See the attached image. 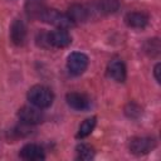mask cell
<instances>
[{
	"label": "cell",
	"instance_id": "obj_1",
	"mask_svg": "<svg viewBox=\"0 0 161 161\" xmlns=\"http://www.w3.org/2000/svg\"><path fill=\"white\" fill-rule=\"evenodd\" d=\"M28 99L38 108H48L54 99L53 92L44 86H34L28 92Z\"/></svg>",
	"mask_w": 161,
	"mask_h": 161
},
{
	"label": "cell",
	"instance_id": "obj_2",
	"mask_svg": "<svg viewBox=\"0 0 161 161\" xmlns=\"http://www.w3.org/2000/svg\"><path fill=\"white\" fill-rule=\"evenodd\" d=\"M40 19L45 23L58 26L59 29H68L74 25V23L72 21V19L68 15L62 14L54 9H44V11L40 15Z\"/></svg>",
	"mask_w": 161,
	"mask_h": 161
},
{
	"label": "cell",
	"instance_id": "obj_3",
	"mask_svg": "<svg viewBox=\"0 0 161 161\" xmlns=\"http://www.w3.org/2000/svg\"><path fill=\"white\" fill-rule=\"evenodd\" d=\"M156 147V141L151 137H133L130 141V151L137 156L146 155Z\"/></svg>",
	"mask_w": 161,
	"mask_h": 161
},
{
	"label": "cell",
	"instance_id": "obj_4",
	"mask_svg": "<svg viewBox=\"0 0 161 161\" xmlns=\"http://www.w3.org/2000/svg\"><path fill=\"white\" fill-rule=\"evenodd\" d=\"M87 65H88V58L86 54L83 53H78V52H74L72 53L69 57H68V60H67V67L69 69V72L74 75H79L82 74L86 69H87Z\"/></svg>",
	"mask_w": 161,
	"mask_h": 161
},
{
	"label": "cell",
	"instance_id": "obj_5",
	"mask_svg": "<svg viewBox=\"0 0 161 161\" xmlns=\"http://www.w3.org/2000/svg\"><path fill=\"white\" fill-rule=\"evenodd\" d=\"M47 42L55 48H65L72 43V38L65 29H58L47 34Z\"/></svg>",
	"mask_w": 161,
	"mask_h": 161
},
{
	"label": "cell",
	"instance_id": "obj_6",
	"mask_svg": "<svg viewBox=\"0 0 161 161\" xmlns=\"http://www.w3.org/2000/svg\"><path fill=\"white\" fill-rule=\"evenodd\" d=\"M18 117L24 125H38L44 118L43 113L39 109L33 108V107H26V106L19 109Z\"/></svg>",
	"mask_w": 161,
	"mask_h": 161
},
{
	"label": "cell",
	"instance_id": "obj_7",
	"mask_svg": "<svg viewBox=\"0 0 161 161\" xmlns=\"http://www.w3.org/2000/svg\"><path fill=\"white\" fill-rule=\"evenodd\" d=\"M11 42L16 45H23L26 39V26L20 19H15L10 26Z\"/></svg>",
	"mask_w": 161,
	"mask_h": 161
},
{
	"label": "cell",
	"instance_id": "obj_8",
	"mask_svg": "<svg viewBox=\"0 0 161 161\" xmlns=\"http://www.w3.org/2000/svg\"><path fill=\"white\" fill-rule=\"evenodd\" d=\"M107 72H108V75L112 79H114L116 82H125V79H126L125 63L118 58H114L108 63Z\"/></svg>",
	"mask_w": 161,
	"mask_h": 161
},
{
	"label": "cell",
	"instance_id": "obj_9",
	"mask_svg": "<svg viewBox=\"0 0 161 161\" xmlns=\"http://www.w3.org/2000/svg\"><path fill=\"white\" fill-rule=\"evenodd\" d=\"M65 99H67L68 106H70L72 108L78 109V111L88 109L89 106H91L89 98L86 94H82V93H77V92L68 93L67 97H65Z\"/></svg>",
	"mask_w": 161,
	"mask_h": 161
},
{
	"label": "cell",
	"instance_id": "obj_10",
	"mask_svg": "<svg viewBox=\"0 0 161 161\" xmlns=\"http://www.w3.org/2000/svg\"><path fill=\"white\" fill-rule=\"evenodd\" d=\"M20 157L26 161H39L44 160V152L43 148L34 143H28L20 150Z\"/></svg>",
	"mask_w": 161,
	"mask_h": 161
},
{
	"label": "cell",
	"instance_id": "obj_11",
	"mask_svg": "<svg viewBox=\"0 0 161 161\" xmlns=\"http://www.w3.org/2000/svg\"><path fill=\"white\" fill-rule=\"evenodd\" d=\"M125 21L128 26L131 28H136V29H143L147 24H148V16L143 13H138V11H133V13H128L125 18Z\"/></svg>",
	"mask_w": 161,
	"mask_h": 161
},
{
	"label": "cell",
	"instance_id": "obj_12",
	"mask_svg": "<svg viewBox=\"0 0 161 161\" xmlns=\"http://www.w3.org/2000/svg\"><path fill=\"white\" fill-rule=\"evenodd\" d=\"M68 16L73 23H83L88 19V10L80 4H73L68 9Z\"/></svg>",
	"mask_w": 161,
	"mask_h": 161
},
{
	"label": "cell",
	"instance_id": "obj_13",
	"mask_svg": "<svg viewBox=\"0 0 161 161\" xmlns=\"http://www.w3.org/2000/svg\"><path fill=\"white\" fill-rule=\"evenodd\" d=\"M98 9L103 14H113L119 9L118 0H99Z\"/></svg>",
	"mask_w": 161,
	"mask_h": 161
},
{
	"label": "cell",
	"instance_id": "obj_14",
	"mask_svg": "<svg viewBox=\"0 0 161 161\" xmlns=\"http://www.w3.org/2000/svg\"><path fill=\"white\" fill-rule=\"evenodd\" d=\"M94 126H96V117H91V118L84 119V121H83V123L79 126V130H78V135H77V137H80V138L87 137L88 135H91V133H92V131H93Z\"/></svg>",
	"mask_w": 161,
	"mask_h": 161
},
{
	"label": "cell",
	"instance_id": "obj_15",
	"mask_svg": "<svg viewBox=\"0 0 161 161\" xmlns=\"http://www.w3.org/2000/svg\"><path fill=\"white\" fill-rule=\"evenodd\" d=\"M77 156H78L79 160H84V161H87V160L93 158V156H94V151H93V148H92L91 146L84 145V143H80V145L77 146Z\"/></svg>",
	"mask_w": 161,
	"mask_h": 161
},
{
	"label": "cell",
	"instance_id": "obj_16",
	"mask_svg": "<svg viewBox=\"0 0 161 161\" xmlns=\"http://www.w3.org/2000/svg\"><path fill=\"white\" fill-rule=\"evenodd\" d=\"M145 50L151 55V57H156L160 53V42L158 39H148L145 47Z\"/></svg>",
	"mask_w": 161,
	"mask_h": 161
},
{
	"label": "cell",
	"instance_id": "obj_17",
	"mask_svg": "<svg viewBox=\"0 0 161 161\" xmlns=\"http://www.w3.org/2000/svg\"><path fill=\"white\" fill-rule=\"evenodd\" d=\"M160 68H161V64L157 63V64L155 65V69H153V72H155V78H156V80H157V83L161 82V78H160Z\"/></svg>",
	"mask_w": 161,
	"mask_h": 161
}]
</instances>
